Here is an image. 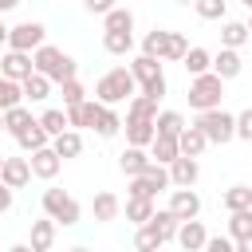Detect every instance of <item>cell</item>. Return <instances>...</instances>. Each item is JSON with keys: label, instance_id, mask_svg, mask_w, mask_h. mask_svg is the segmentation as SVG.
<instances>
[{"label": "cell", "instance_id": "cell-6", "mask_svg": "<svg viewBox=\"0 0 252 252\" xmlns=\"http://www.w3.org/2000/svg\"><path fill=\"white\" fill-rule=\"evenodd\" d=\"M173 181H169V165H158V161H150L138 177H130V197H158L161 189H169Z\"/></svg>", "mask_w": 252, "mask_h": 252}, {"label": "cell", "instance_id": "cell-48", "mask_svg": "<svg viewBox=\"0 0 252 252\" xmlns=\"http://www.w3.org/2000/svg\"><path fill=\"white\" fill-rule=\"evenodd\" d=\"M8 252H35V248H32V244H12Z\"/></svg>", "mask_w": 252, "mask_h": 252}, {"label": "cell", "instance_id": "cell-52", "mask_svg": "<svg viewBox=\"0 0 252 252\" xmlns=\"http://www.w3.org/2000/svg\"><path fill=\"white\" fill-rule=\"evenodd\" d=\"M240 4H244V8H248V12H252V0H240Z\"/></svg>", "mask_w": 252, "mask_h": 252}, {"label": "cell", "instance_id": "cell-46", "mask_svg": "<svg viewBox=\"0 0 252 252\" xmlns=\"http://www.w3.org/2000/svg\"><path fill=\"white\" fill-rule=\"evenodd\" d=\"M8 209H12V185L0 181V213H8Z\"/></svg>", "mask_w": 252, "mask_h": 252}, {"label": "cell", "instance_id": "cell-8", "mask_svg": "<svg viewBox=\"0 0 252 252\" xmlns=\"http://www.w3.org/2000/svg\"><path fill=\"white\" fill-rule=\"evenodd\" d=\"M43 35H47L43 24L24 20V24L8 28V47H12V51H35V47H43Z\"/></svg>", "mask_w": 252, "mask_h": 252}, {"label": "cell", "instance_id": "cell-9", "mask_svg": "<svg viewBox=\"0 0 252 252\" xmlns=\"http://www.w3.org/2000/svg\"><path fill=\"white\" fill-rule=\"evenodd\" d=\"M32 71H35V59H32V51H12V47H8V55L0 59V75H4V79H16V83H24Z\"/></svg>", "mask_w": 252, "mask_h": 252}, {"label": "cell", "instance_id": "cell-42", "mask_svg": "<svg viewBox=\"0 0 252 252\" xmlns=\"http://www.w3.org/2000/svg\"><path fill=\"white\" fill-rule=\"evenodd\" d=\"M185 51H189V39H185L181 32H169V39H165V59H185Z\"/></svg>", "mask_w": 252, "mask_h": 252}, {"label": "cell", "instance_id": "cell-19", "mask_svg": "<svg viewBox=\"0 0 252 252\" xmlns=\"http://www.w3.org/2000/svg\"><path fill=\"white\" fill-rule=\"evenodd\" d=\"M150 161H154V158L146 154V146H126V150L118 154V165H122V173H126V177H138Z\"/></svg>", "mask_w": 252, "mask_h": 252}, {"label": "cell", "instance_id": "cell-49", "mask_svg": "<svg viewBox=\"0 0 252 252\" xmlns=\"http://www.w3.org/2000/svg\"><path fill=\"white\" fill-rule=\"evenodd\" d=\"M16 4H20V0H0V12H12Z\"/></svg>", "mask_w": 252, "mask_h": 252}, {"label": "cell", "instance_id": "cell-54", "mask_svg": "<svg viewBox=\"0 0 252 252\" xmlns=\"http://www.w3.org/2000/svg\"><path fill=\"white\" fill-rule=\"evenodd\" d=\"M67 252H87V248H67Z\"/></svg>", "mask_w": 252, "mask_h": 252}, {"label": "cell", "instance_id": "cell-13", "mask_svg": "<svg viewBox=\"0 0 252 252\" xmlns=\"http://www.w3.org/2000/svg\"><path fill=\"white\" fill-rule=\"evenodd\" d=\"M28 161H32V173H35L39 181H51V177L59 173V165H63V158H59V154H55L51 146H43V150H35V154H32Z\"/></svg>", "mask_w": 252, "mask_h": 252}, {"label": "cell", "instance_id": "cell-15", "mask_svg": "<svg viewBox=\"0 0 252 252\" xmlns=\"http://www.w3.org/2000/svg\"><path fill=\"white\" fill-rule=\"evenodd\" d=\"M205 240H209V232H205L201 220H181V228H177V244H181L185 252H205Z\"/></svg>", "mask_w": 252, "mask_h": 252}, {"label": "cell", "instance_id": "cell-25", "mask_svg": "<svg viewBox=\"0 0 252 252\" xmlns=\"http://www.w3.org/2000/svg\"><path fill=\"white\" fill-rule=\"evenodd\" d=\"M16 142H20V150H28V154H35V150H43V146H51V134H47V130L39 126V118H35V122H32V126H28V130H24L20 138H16Z\"/></svg>", "mask_w": 252, "mask_h": 252}, {"label": "cell", "instance_id": "cell-4", "mask_svg": "<svg viewBox=\"0 0 252 252\" xmlns=\"http://www.w3.org/2000/svg\"><path fill=\"white\" fill-rule=\"evenodd\" d=\"M130 71H134V79L142 83V94L146 98H161L165 94V75H161V59H154V55H138L134 63H130Z\"/></svg>", "mask_w": 252, "mask_h": 252}, {"label": "cell", "instance_id": "cell-56", "mask_svg": "<svg viewBox=\"0 0 252 252\" xmlns=\"http://www.w3.org/2000/svg\"><path fill=\"white\" fill-rule=\"evenodd\" d=\"M0 169H4V158H0Z\"/></svg>", "mask_w": 252, "mask_h": 252}, {"label": "cell", "instance_id": "cell-18", "mask_svg": "<svg viewBox=\"0 0 252 252\" xmlns=\"http://www.w3.org/2000/svg\"><path fill=\"white\" fill-rule=\"evenodd\" d=\"M177 146H181V154H185V158H201V154H205V146H209V138H205V130L193 122V126H185V130L177 134Z\"/></svg>", "mask_w": 252, "mask_h": 252}, {"label": "cell", "instance_id": "cell-43", "mask_svg": "<svg viewBox=\"0 0 252 252\" xmlns=\"http://www.w3.org/2000/svg\"><path fill=\"white\" fill-rule=\"evenodd\" d=\"M205 252H236V240L232 236H209L205 240Z\"/></svg>", "mask_w": 252, "mask_h": 252}, {"label": "cell", "instance_id": "cell-21", "mask_svg": "<svg viewBox=\"0 0 252 252\" xmlns=\"http://www.w3.org/2000/svg\"><path fill=\"white\" fill-rule=\"evenodd\" d=\"M150 158H154L158 165H169V161H177V158H181V146H177V138H165V134H158V138L150 142Z\"/></svg>", "mask_w": 252, "mask_h": 252}, {"label": "cell", "instance_id": "cell-22", "mask_svg": "<svg viewBox=\"0 0 252 252\" xmlns=\"http://www.w3.org/2000/svg\"><path fill=\"white\" fill-rule=\"evenodd\" d=\"M51 150H55L63 161H67V158H79V154H83V134H79V130H63L59 138H51Z\"/></svg>", "mask_w": 252, "mask_h": 252}, {"label": "cell", "instance_id": "cell-45", "mask_svg": "<svg viewBox=\"0 0 252 252\" xmlns=\"http://www.w3.org/2000/svg\"><path fill=\"white\" fill-rule=\"evenodd\" d=\"M83 8H87V12H94V16H106V12L114 8V0H83Z\"/></svg>", "mask_w": 252, "mask_h": 252}, {"label": "cell", "instance_id": "cell-12", "mask_svg": "<svg viewBox=\"0 0 252 252\" xmlns=\"http://www.w3.org/2000/svg\"><path fill=\"white\" fill-rule=\"evenodd\" d=\"M98 114H102V102L98 98H87V102H79V106H67V122H71V130H79V126H98Z\"/></svg>", "mask_w": 252, "mask_h": 252}, {"label": "cell", "instance_id": "cell-50", "mask_svg": "<svg viewBox=\"0 0 252 252\" xmlns=\"http://www.w3.org/2000/svg\"><path fill=\"white\" fill-rule=\"evenodd\" d=\"M0 16H4V12H0ZM4 43H8V28H4V20H0V47H4Z\"/></svg>", "mask_w": 252, "mask_h": 252}, {"label": "cell", "instance_id": "cell-57", "mask_svg": "<svg viewBox=\"0 0 252 252\" xmlns=\"http://www.w3.org/2000/svg\"><path fill=\"white\" fill-rule=\"evenodd\" d=\"M158 252H161V248H158Z\"/></svg>", "mask_w": 252, "mask_h": 252}, {"label": "cell", "instance_id": "cell-33", "mask_svg": "<svg viewBox=\"0 0 252 252\" xmlns=\"http://www.w3.org/2000/svg\"><path fill=\"white\" fill-rule=\"evenodd\" d=\"M39 126H43V130H47L51 138H59L63 130H71V122H67V110H55V106L39 114Z\"/></svg>", "mask_w": 252, "mask_h": 252}, {"label": "cell", "instance_id": "cell-14", "mask_svg": "<svg viewBox=\"0 0 252 252\" xmlns=\"http://www.w3.org/2000/svg\"><path fill=\"white\" fill-rule=\"evenodd\" d=\"M201 177V165H197V158H177V161H169V181L177 185V189H193V181Z\"/></svg>", "mask_w": 252, "mask_h": 252}, {"label": "cell", "instance_id": "cell-30", "mask_svg": "<svg viewBox=\"0 0 252 252\" xmlns=\"http://www.w3.org/2000/svg\"><path fill=\"white\" fill-rule=\"evenodd\" d=\"M102 28L106 32H134V12L130 8H110L102 16Z\"/></svg>", "mask_w": 252, "mask_h": 252}, {"label": "cell", "instance_id": "cell-24", "mask_svg": "<svg viewBox=\"0 0 252 252\" xmlns=\"http://www.w3.org/2000/svg\"><path fill=\"white\" fill-rule=\"evenodd\" d=\"M24 98H28V102H43V98H51V79L39 75V71H32V75L24 79Z\"/></svg>", "mask_w": 252, "mask_h": 252}, {"label": "cell", "instance_id": "cell-27", "mask_svg": "<svg viewBox=\"0 0 252 252\" xmlns=\"http://www.w3.org/2000/svg\"><path fill=\"white\" fill-rule=\"evenodd\" d=\"M118 209H122V201H118L114 193H94V201H91L94 220H114V217H118Z\"/></svg>", "mask_w": 252, "mask_h": 252}, {"label": "cell", "instance_id": "cell-36", "mask_svg": "<svg viewBox=\"0 0 252 252\" xmlns=\"http://www.w3.org/2000/svg\"><path fill=\"white\" fill-rule=\"evenodd\" d=\"M102 47H106L110 55H130L134 35H130V32H106V35H102Z\"/></svg>", "mask_w": 252, "mask_h": 252}, {"label": "cell", "instance_id": "cell-32", "mask_svg": "<svg viewBox=\"0 0 252 252\" xmlns=\"http://www.w3.org/2000/svg\"><path fill=\"white\" fill-rule=\"evenodd\" d=\"M20 102H24V83L0 75V110H12V106H20Z\"/></svg>", "mask_w": 252, "mask_h": 252}, {"label": "cell", "instance_id": "cell-29", "mask_svg": "<svg viewBox=\"0 0 252 252\" xmlns=\"http://www.w3.org/2000/svg\"><path fill=\"white\" fill-rule=\"evenodd\" d=\"M181 63H185V71H189L193 79H197V75H205V71H213V55H209L205 47H189Z\"/></svg>", "mask_w": 252, "mask_h": 252}, {"label": "cell", "instance_id": "cell-5", "mask_svg": "<svg viewBox=\"0 0 252 252\" xmlns=\"http://www.w3.org/2000/svg\"><path fill=\"white\" fill-rule=\"evenodd\" d=\"M197 126L205 130V138L209 142H217V146H224V142H232L236 138V118L228 114V110H201L197 114Z\"/></svg>", "mask_w": 252, "mask_h": 252}, {"label": "cell", "instance_id": "cell-44", "mask_svg": "<svg viewBox=\"0 0 252 252\" xmlns=\"http://www.w3.org/2000/svg\"><path fill=\"white\" fill-rule=\"evenodd\" d=\"M236 138H244V142H252V110H244V114H236Z\"/></svg>", "mask_w": 252, "mask_h": 252}, {"label": "cell", "instance_id": "cell-23", "mask_svg": "<svg viewBox=\"0 0 252 252\" xmlns=\"http://www.w3.org/2000/svg\"><path fill=\"white\" fill-rule=\"evenodd\" d=\"M154 213H158L154 197H126V220H134V224H150Z\"/></svg>", "mask_w": 252, "mask_h": 252}, {"label": "cell", "instance_id": "cell-38", "mask_svg": "<svg viewBox=\"0 0 252 252\" xmlns=\"http://www.w3.org/2000/svg\"><path fill=\"white\" fill-rule=\"evenodd\" d=\"M161 244H165V240L154 232V224H138V232H134V248H138V252H158Z\"/></svg>", "mask_w": 252, "mask_h": 252}, {"label": "cell", "instance_id": "cell-26", "mask_svg": "<svg viewBox=\"0 0 252 252\" xmlns=\"http://www.w3.org/2000/svg\"><path fill=\"white\" fill-rule=\"evenodd\" d=\"M32 122H35V118H32V110H28L24 102H20V106H12V110H4V126H8V134H12V138H20Z\"/></svg>", "mask_w": 252, "mask_h": 252}, {"label": "cell", "instance_id": "cell-53", "mask_svg": "<svg viewBox=\"0 0 252 252\" xmlns=\"http://www.w3.org/2000/svg\"><path fill=\"white\" fill-rule=\"evenodd\" d=\"M177 4H197V0H177Z\"/></svg>", "mask_w": 252, "mask_h": 252}, {"label": "cell", "instance_id": "cell-35", "mask_svg": "<svg viewBox=\"0 0 252 252\" xmlns=\"http://www.w3.org/2000/svg\"><path fill=\"white\" fill-rule=\"evenodd\" d=\"M224 209L228 213H236V209H252V189L248 185H232V189H224Z\"/></svg>", "mask_w": 252, "mask_h": 252}, {"label": "cell", "instance_id": "cell-16", "mask_svg": "<svg viewBox=\"0 0 252 252\" xmlns=\"http://www.w3.org/2000/svg\"><path fill=\"white\" fill-rule=\"evenodd\" d=\"M213 71L228 83V79H236L240 71H244V59H240V51H232V47H220L217 55H213Z\"/></svg>", "mask_w": 252, "mask_h": 252}, {"label": "cell", "instance_id": "cell-47", "mask_svg": "<svg viewBox=\"0 0 252 252\" xmlns=\"http://www.w3.org/2000/svg\"><path fill=\"white\" fill-rule=\"evenodd\" d=\"M236 252H252V236H244V240H236Z\"/></svg>", "mask_w": 252, "mask_h": 252}, {"label": "cell", "instance_id": "cell-34", "mask_svg": "<svg viewBox=\"0 0 252 252\" xmlns=\"http://www.w3.org/2000/svg\"><path fill=\"white\" fill-rule=\"evenodd\" d=\"M154 126H158V134H165V138H177V134L185 130V118H181L177 110H161V114L154 118Z\"/></svg>", "mask_w": 252, "mask_h": 252}, {"label": "cell", "instance_id": "cell-41", "mask_svg": "<svg viewBox=\"0 0 252 252\" xmlns=\"http://www.w3.org/2000/svg\"><path fill=\"white\" fill-rule=\"evenodd\" d=\"M193 8H197V16H201V20H224L228 0H197Z\"/></svg>", "mask_w": 252, "mask_h": 252}, {"label": "cell", "instance_id": "cell-31", "mask_svg": "<svg viewBox=\"0 0 252 252\" xmlns=\"http://www.w3.org/2000/svg\"><path fill=\"white\" fill-rule=\"evenodd\" d=\"M228 236H232V240L252 236V209H236V213H228Z\"/></svg>", "mask_w": 252, "mask_h": 252}, {"label": "cell", "instance_id": "cell-37", "mask_svg": "<svg viewBox=\"0 0 252 252\" xmlns=\"http://www.w3.org/2000/svg\"><path fill=\"white\" fill-rule=\"evenodd\" d=\"M165 39H169V32H161V28H154V32H146V39H142V55H154V59H165Z\"/></svg>", "mask_w": 252, "mask_h": 252}, {"label": "cell", "instance_id": "cell-7", "mask_svg": "<svg viewBox=\"0 0 252 252\" xmlns=\"http://www.w3.org/2000/svg\"><path fill=\"white\" fill-rule=\"evenodd\" d=\"M43 213L55 220V224H79V201L63 189H43Z\"/></svg>", "mask_w": 252, "mask_h": 252}, {"label": "cell", "instance_id": "cell-1", "mask_svg": "<svg viewBox=\"0 0 252 252\" xmlns=\"http://www.w3.org/2000/svg\"><path fill=\"white\" fill-rule=\"evenodd\" d=\"M134 87H138L134 71H130V67H114V71H106V75L94 83V98H98L102 106H118V102H130V98H134Z\"/></svg>", "mask_w": 252, "mask_h": 252}, {"label": "cell", "instance_id": "cell-51", "mask_svg": "<svg viewBox=\"0 0 252 252\" xmlns=\"http://www.w3.org/2000/svg\"><path fill=\"white\" fill-rule=\"evenodd\" d=\"M4 130H8V126H4V110H0V134H4Z\"/></svg>", "mask_w": 252, "mask_h": 252}, {"label": "cell", "instance_id": "cell-28", "mask_svg": "<svg viewBox=\"0 0 252 252\" xmlns=\"http://www.w3.org/2000/svg\"><path fill=\"white\" fill-rule=\"evenodd\" d=\"M150 224H154V232H158L161 240H177V228H181V220H177L169 209H158V213L150 217Z\"/></svg>", "mask_w": 252, "mask_h": 252}, {"label": "cell", "instance_id": "cell-55", "mask_svg": "<svg viewBox=\"0 0 252 252\" xmlns=\"http://www.w3.org/2000/svg\"><path fill=\"white\" fill-rule=\"evenodd\" d=\"M248 32H252V16H248Z\"/></svg>", "mask_w": 252, "mask_h": 252}, {"label": "cell", "instance_id": "cell-40", "mask_svg": "<svg viewBox=\"0 0 252 252\" xmlns=\"http://www.w3.org/2000/svg\"><path fill=\"white\" fill-rule=\"evenodd\" d=\"M102 138H114L118 130H122V118L114 114V106H102V114H98V126H94Z\"/></svg>", "mask_w": 252, "mask_h": 252}, {"label": "cell", "instance_id": "cell-20", "mask_svg": "<svg viewBox=\"0 0 252 252\" xmlns=\"http://www.w3.org/2000/svg\"><path fill=\"white\" fill-rule=\"evenodd\" d=\"M248 39H252L248 24H240V20H224V28H220V47H232V51H240Z\"/></svg>", "mask_w": 252, "mask_h": 252}, {"label": "cell", "instance_id": "cell-3", "mask_svg": "<svg viewBox=\"0 0 252 252\" xmlns=\"http://www.w3.org/2000/svg\"><path fill=\"white\" fill-rule=\"evenodd\" d=\"M220 94H224V79L217 71H205L189 83V106L201 114V110H217L220 106Z\"/></svg>", "mask_w": 252, "mask_h": 252}, {"label": "cell", "instance_id": "cell-17", "mask_svg": "<svg viewBox=\"0 0 252 252\" xmlns=\"http://www.w3.org/2000/svg\"><path fill=\"white\" fill-rule=\"evenodd\" d=\"M55 228H59V224L43 213L39 220H32V240H28V244H32L35 252H51V244H55Z\"/></svg>", "mask_w": 252, "mask_h": 252}, {"label": "cell", "instance_id": "cell-2", "mask_svg": "<svg viewBox=\"0 0 252 252\" xmlns=\"http://www.w3.org/2000/svg\"><path fill=\"white\" fill-rule=\"evenodd\" d=\"M32 59H35V71H39V75H47L51 83H67V79H75V71H79V63H75L71 55H63L59 47H51V43L35 47V51H32Z\"/></svg>", "mask_w": 252, "mask_h": 252}, {"label": "cell", "instance_id": "cell-11", "mask_svg": "<svg viewBox=\"0 0 252 252\" xmlns=\"http://www.w3.org/2000/svg\"><path fill=\"white\" fill-rule=\"evenodd\" d=\"M32 177H35V173H32V161H28V158H4V169H0V181H4V185L24 189Z\"/></svg>", "mask_w": 252, "mask_h": 252}, {"label": "cell", "instance_id": "cell-39", "mask_svg": "<svg viewBox=\"0 0 252 252\" xmlns=\"http://www.w3.org/2000/svg\"><path fill=\"white\" fill-rule=\"evenodd\" d=\"M59 94H63V110H67V106H79V102H87V91L79 87V79H67V83H59Z\"/></svg>", "mask_w": 252, "mask_h": 252}, {"label": "cell", "instance_id": "cell-10", "mask_svg": "<svg viewBox=\"0 0 252 252\" xmlns=\"http://www.w3.org/2000/svg\"><path fill=\"white\" fill-rule=\"evenodd\" d=\"M169 213H173L177 220H197V217H201V197H197L193 189H173Z\"/></svg>", "mask_w": 252, "mask_h": 252}]
</instances>
